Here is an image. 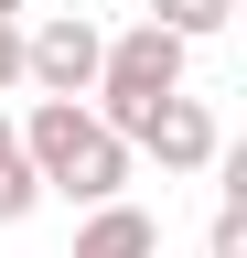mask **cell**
Wrapping results in <instances>:
<instances>
[{
	"label": "cell",
	"mask_w": 247,
	"mask_h": 258,
	"mask_svg": "<svg viewBox=\"0 0 247 258\" xmlns=\"http://www.w3.org/2000/svg\"><path fill=\"white\" fill-rule=\"evenodd\" d=\"M140 22H161V32H172V43H183V54H194V43H215V32H226V22H236V0H140Z\"/></svg>",
	"instance_id": "obj_6"
},
{
	"label": "cell",
	"mask_w": 247,
	"mask_h": 258,
	"mask_svg": "<svg viewBox=\"0 0 247 258\" xmlns=\"http://www.w3.org/2000/svg\"><path fill=\"white\" fill-rule=\"evenodd\" d=\"M204 258H247V194H226V205H215V226H204Z\"/></svg>",
	"instance_id": "obj_8"
},
{
	"label": "cell",
	"mask_w": 247,
	"mask_h": 258,
	"mask_svg": "<svg viewBox=\"0 0 247 258\" xmlns=\"http://www.w3.org/2000/svg\"><path fill=\"white\" fill-rule=\"evenodd\" d=\"M22 86V22H0V97Z\"/></svg>",
	"instance_id": "obj_9"
},
{
	"label": "cell",
	"mask_w": 247,
	"mask_h": 258,
	"mask_svg": "<svg viewBox=\"0 0 247 258\" xmlns=\"http://www.w3.org/2000/svg\"><path fill=\"white\" fill-rule=\"evenodd\" d=\"M43 205V183H33V161H22V140H11V108H0V226H22Z\"/></svg>",
	"instance_id": "obj_7"
},
{
	"label": "cell",
	"mask_w": 247,
	"mask_h": 258,
	"mask_svg": "<svg viewBox=\"0 0 247 258\" xmlns=\"http://www.w3.org/2000/svg\"><path fill=\"white\" fill-rule=\"evenodd\" d=\"M129 151H150L161 172H215V161H226V129H215L204 97H161V108L129 129Z\"/></svg>",
	"instance_id": "obj_4"
},
{
	"label": "cell",
	"mask_w": 247,
	"mask_h": 258,
	"mask_svg": "<svg viewBox=\"0 0 247 258\" xmlns=\"http://www.w3.org/2000/svg\"><path fill=\"white\" fill-rule=\"evenodd\" d=\"M75 258H161V215H140V205H97L75 226Z\"/></svg>",
	"instance_id": "obj_5"
},
{
	"label": "cell",
	"mask_w": 247,
	"mask_h": 258,
	"mask_svg": "<svg viewBox=\"0 0 247 258\" xmlns=\"http://www.w3.org/2000/svg\"><path fill=\"white\" fill-rule=\"evenodd\" d=\"M22 161H33L43 194H65V205H129V140H108L86 108H54V97H33V118H11Z\"/></svg>",
	"instance_id": "obj_1"
},
{
	"label": "cell",
	"mask_w": 247,
	"mask_h": 258,
	"mask_svg": "<svg viewBox=\"0 0 247 258\" xmlns=\"http://www.w3.org/2000/svg\"><path fill=\"white\" fill-rule=\"evenodd\" d=\"M97 54H108L97 22H86V11H54V22L22 32V86L54 97V108H86V97H97Z\"/></svg>",
	"instance_id": "obj_3"
},
{
	"label": "cell",
	"mask_w": 247,
	"mask_h": 258,
	"mask_svg": "<svg viewBox=\"0 0 247 258\" xmlns=\"http://www.w3.org/2000/svg\"><path fill=\"white\" fill-rule=\"evenodd\" d=\"M0 22H22V0H0Z\"/></svg>",
	"instance_id": "obj_10"
},
{
	"label": "cell",
	"mask_w": 247,
	"mask_h": 258,
	"mask_svg": "<svg viewBox=\"0 0 247 258\" xmlns=\"http://www.w3.org/2000/svg\"><path fill=\"white\" fill-rule=\"evenodd\" d=\"M183 54L161 22H129V32H108V54H97V97H86V118L108 129V140H129V129L161 108V97H183Z\"/></svg>",
	"instance_id": "obj_2"
}]
</instances>
